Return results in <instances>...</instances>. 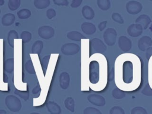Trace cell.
I'll use <instances>...</instances> for the list:
<instances>
[{
    "mask_svg": "<svg viewBox=\"0 0 152 114\" xmlns=\"http://www.w3.org/2000/svg\"><path fill=\"white\" fill-rule=\"evenodd\" d=\"M50 55H46L45 56L42 61H41V66L42 68V69L44 72L45 74H46L48 66H49V61H50Z\"/></svg>",
    "mask_w": 152,
    "mask_h": 114,
    "instance_id": "836d02e7",
    "label": "cell"
},
{
    "mask_svg": "<svg viewBox=\"0 0 152 114\" xmlns=\"http://www.w3.org/2000/svg\"><path fill=\"white\" fill-rule=\"evenodd\" d=\"M89 48L90 40L83 39L81 40V90L88 91V68H89Z\"/></svg>",
    "mask_w": 152,
    "mask_h": 114,
    "instance_id": "3957f363",
    "label": "cell"
},
{
    "mask_svg": "<svg viewBox=\"0 0 152 114\" xmlns=\"http://www.w3.org/2000/svg\"><path fill=\"white\" fill-rule=\"evenodd\" d=\"M46 108L50 114H60L61 108L60 106L55 102L49 101L46 103Z\"/></svg>",
    "mask_w": 152,
    "mask_h": 114,
    "instance_id": "d6986e66",
    "label": "cell"
},
{
    "mask_svg": "<svg viewBox=\"0 0 152 114\" xmlns=\"http://www.w3.org/2000/svg\"><path fill=\"white\" fill-rule=\"evenodd\" d=\"M15 20L14 14L12 13H7L3 15L1 19V23L4 26H11Z\"/></svg>",
    "mask_w": 152,
    "mask_h": 114,
    "instance_id": "44dd1931",
    "label": "cell"
},
{
    "mask_svg": "<svg viewBox=\"0 0 152 114\" xmlns=\"http://www.w3.org/2000/svg\"><path fill=\"white\" fill-rule=\"evenodd\" d=\"M14 59L13 58H8L4 61V70L7 72L11 74L14 71Z\"/></svg>",
    "mask_w": 152,
    "mask_h": 114,
    "instance_id": "d4e9b609",
    "label": "cell"
},
{
    "mask_svg": "<svg viewBox=\"0 0 152 114\" xmlns=\"http://www.w3.org/2000/svg\"><path fill=\"white\" fill-rule=\"evenodd\" d=\"M37 34L40 38L48 40L53 37L55 30L54 28L50 26H43L38 28Z\"/></svg>",
    "mask_w": 152,
    "mask_h": 114,
    "instance_id": "9c48e42d",
    "label": "cell"
},
{
    "mask_svg": "<svg viewBox=\"0 0 152 114\" xmlns=\"http://www.w3.org/2000/svg\"><path fill=\"white\" fill-rule=\"evenodd\" d=\"M88 86L94 91L103 90L108 81L107 59L103 53H95L89 58Z\"/></svg>",
    "mask_w": 152,
    "mask_h": 114,
    "instance_id": "7a4b0ae2",
    "label": "cell"
},
{
    "mask_svg": "<svg viewBox=\"0 0 152 114\" xmlns=\"http://www.w3.org/2000/svg\"><path fill=\"white\" fill-rule=\"evenodd\" d=\"M83 114H102V112L98 109L90 106L84 109Z\"/></svg>",
    "mask_w": 152,
    "mask_h": 114,
    "instance_id": "8d00e7d4",
    "label": "cell"
},
{
    "mask_svg": "<svg viewBox=\"0 0 152 114\" xmlns=\"http://www.w3.org/2000/svg\"><path fill=\"white\" fill-rule=\"evenodd\" d=\"M5 113H7V112L4 109L0 110V114H5Z\"/></svg>",
    "mask_w": 152,
    "mask_h": 114,
    "instance_id": "c3c4849f",
    "label": "cell"
},
{
    "mask_svg": "<svg viewBox=\"0 0 152 114\" xmlns=\"http://www.w3.org/2000/svg\"><path fill=\"white\" fill-rule=\"evenodd\" d=\"M66 37L69 40H71L75 41V42L81 41V39L86 38L80 32H79L78 31H71L68 32L66 34Z\"/></svg>",
    "mask_w": 152,
    "mask_h": 114,
    "instance_id": "7402d4cb",
    "label": "cell"
},
{
    "mask_svg": "<svg viewBox=\"0 0 152 114\" xmlns=\"http://www.w3.org/2000/svg\"><path fill=\"white\" fill-rule=\"evenodd\" d=\"M81 29L87 35H92L96 31V26L90 22H84L81 24Z\"/></svg>",
    "mask_w": 152,
    "mask_h": 114,
    "instance_id": "e0dca14e",
    "label": "cell"
},
{
    "mask_svg": "<svg viewBox=\"0 0 152 114\" xmlns=\"http://www.w3.org/2000/svg\"><path fill=\"white\" fill-rule=\"evenodd\" d=\"M118 46L124 52H129L132 48L131 40L125 36H121L118 39Z\"/></svg>",
    "mask_w": 152,
    "mask_h": 114,
    "instance_id": "4fadbf2b",
    "label": "cell"
},
{
    "mask_svg": "<svg viewBox=\"0 0 152 114\" xmlns=\"http://www.w3.org/2000/svg\"><path fill=\"white\" fill-rule=\"evenodd\" d=\"M65 107L71 112L75 111V101L74 99L71 97H67L64 101Z\"/></svg>",
    "mask_w": 152,
    "mask_h": 114,
    "instance_id": "4316f807",
    "label": "cell"
},
{
    "mask_svg": "<svg viewBox=\"0 0 152 114\" xmlns=\"http://www.w3.org/2000/svg\"><path fill=\"white\" fill-rule=\"evenodd\" d=\"M83 2V0H72L71 4L72 8H77L80 7Z\"/></svg>",
    "mask_w": 152,
    "mask_h": 114,
    "instance_id": "f6af8a7d",
    "label": "cell"
},
{
    "mask_svg": "<svg viewBox=\"0 0 152 114\" xmlns=\"http://www.w3.org/2000/svg\"><path fill=\"white\" fill-rule=\"evenodd\" d=\"M17 16L20 19L25 20L31 16V11L27 8H23L19 10L17 12Z\"/></svg>",
    "mask_w": 152,
    "mask_h": 114,
    "instance_id": "f546056e",
    "label": "cell"
},
{
    "mask_svg": "<svg viewBox=\"0 0 152 114\" xmlns=\"http://www.w3.org/2000/svg\"><path fill=\"white\" fill-rule=\"evenodd\" d=\"M112 18L114 21H115L119 24H122L124 23V20L123 19L121 15L120 14H119L118 12H113L112 14Z\"/></svg>",
    "mask_w": 152,
    "mask_h": 114,
    "instance_id": "ab89813d",
    "label": "cell"
},
{
    "mask_svg": "<svg viewBox=\"0 0 152 114\" xmlns=\"http://www.w3.org/2000/svg\"><path fill=\"white\" fill-rule=\"evenodd\" d=\"M14 41V84L16 88L21 90H27V83H23L22 71V41L21 40L15 39Z\"/></svg>",
    "mask_w": 152,
    "mask_h": 114,
    "instance_id": "277c9868",
    "label": "cell"
},
{
    "mask_svg": "<svg viewBox=\"0 0 152 114\" xmlns=\"http://www.w3.org/2000/svg\"><path fill=\"white\" fill-rule=\"evenodd\" d=\"M14 94L20 97L24 100L27 101L29 99V90L27 89L26 90H21L16 89L14 90Z\"/></svg>",
    "mask_w": 152,
    "mask_h": 114,
    "instance_id": "4dcf8cb0",
    "label": "cell"
},
{
    "mask_svg": "<svg viewBox=\"0 0 152 114\" xmlns=\"http://www.w3.org/2000/svg\"><path fill=\"white\" fill-rule=\"evenodd\" d=\"M90 46L96 52L103 53L107 50V47L103 42L99 38H93L90 42Z\"/></svg>",
    "mask_w": 152,
    "mask_h": 114,
    "instance_id": "8fae6325",
    "label": "cell"
},
{
    "mask_svg": "<svg viewBox=\"0 0 152 114\" xmlns=\"http://www.w3.org/2000/svg\"><path fill=\"white\" fill-rule=\"evenodd\" d=\"M107 24V21H103L100 22L98 25V28H99V31H102L103 30H104V28H106V27Z\"/></svg>",
    "mask_w": 152,
    "mask_h": 114,
    "instance_id": "bcb514c9",
    "label": "cell"
},
{
    "mask_svg": "<svg viewBox=\"0 0 152 114\" xmlns=\"http://www.w3.org/2000/svg\"><path fill=\"white\" fill-rule=\"evenodd\" d=\"M97 5L102 11L108 10L111 6L110 0H97Z\"/></svg>",
    "mask_w": 152,
    "mask_h": 114,
    "instance_id": "f1b7e54d",
    "label": "cell"
},
{
    "mask_svg": "<svg viewBox=\"0 0 152 114\" xmlns=\"http://www.w3.org/2000/svg\"><path fill=\"white\" fill-rule=\"evenodd\" d=\"M81 47L77 43H66L64 44L61 48V52L66 56L74 55L80 50Z\"/></svg>",
    "mask_w": 152,
    "mask_h": 114,
    "instance_id": "ba28073f",
    "label": "cell"
},
{
    "mask_svg": "<svg viewBox=\"0 0 152 114\" xmlns=\"http://www.w3.org/2000/svg\"><path fill=\"white\" fill-rule=\"evenodd\" d=\"M109 114H125V111L121 106H115L110 108Z\"/></svg>",
    "mask_w": 152,
    "mask_h": 114,
    "instance_id": "f35d334b",
    "label": "cell"
},
{
    "mask_svg": "<svg viewBox=\"0 0 152 114\" xmlns=\"http://www.w3.org/2000/svg\"><path fill=\"white\" fill-rule=\"evenodd\" d=\"M0 14H1V9H0Z\"/></svg>",
    "mask_w": 152,
    "mask_h": 114,
    "instance_id": "f907efd6",
    "label": "cell"
},
{
    "mask_svg": "<svg viewBox=\"0 0 152 114\" xmlns=\"http://www.w3.org/2000/svg\"><path fill=\"white\" fill-rule=\"evenodd\" d=\"M141 79V61L137 55L125 52L116 58L114 80L117 87L124 91H133L140 87Z\"/></svg>",
    "mask_w": 152,
    "mask_h": 114,
    "instance_id": "6da1fadb",
    "label": "cell"
},
{
    "mask_svg": "<svg viewBox=\"0 0 152 114\" xmlns=\"http://www.w3.org/2000/svg\"><path fill=\"white\" fill-rule=\"evenodd\" d=\"M26 71L30 74H34L36 73V71L34 69V66L33 63L31 60H28L24 65Z\"/></svg>",
    "mask_w": 152,
    "mask_h": 114,
    "instance_id": "e575fe53",
    "label": "cell"
},
{
    "mask_svg": "<svg viewBox=\"0 0 152 114\" xmlns=\"http://www.w3.org/2000/svg\"><path fill=\"white\" fill-rule=\"evenodd\" d=\"M33 4L36 8L43 10L49 6L50 1V0H34Z\"/></svg>",
    "mask_w": 152,
    "mask_h": 114,
    "instance_id": "484cf974",
    "label": "cell"
},
{
    "mask_svg": "<svg viewBox=\"0 0 152 114\" xmlns=\"http://www.w3.org/2000/svg\"><path fill=\"white\" fill-rule=\"evenodd\" d=\"M56 15V11L53 8H49L46 11V17L48 19L51 20Z\"/></svg>",
    "mask_w": 152,
    "mask_h": 114,
    "instance_id": "b9f144b4",
    "label": "cell"
},
{
    "mask_svg": "<svg viewBox=\"0 0 152 114\" xmlns=\"http://www.w3.org/2000/svg\"><path fill=\"white\" fill-rule=\"evenodd\" d=\"M53 3L59 6H66L67 7L69 4L68 0H53Z\"/></svg>",
    "mask_w": 152,
    "mask_h": 114,
    "instance_id": "7bdbcfd3",
    "label": "cell"
},
{
    "mask_svg": "<svg viewBox=\"0 0 152 114\" xmlns=\"http://www.w3.org/2000/svg\"><path fill=\"white\" fill-rule=\"evenodd\" d=\"M143 28L142 26L138 23H133L128 26L127 28V33L132 37H137L140 36L142 33Z\"/></svg>",
    "mask_w": 152,
    "mask_h": 114,
    "instance_id": "5bb4252c",
    "label": "cell"
},
{
    "mask_svg": "<svg viewBox=\"0 0 152 114\" xmlns=\"http://www.w3.org/2000/svg\"><path fill=\"white\" fill-rule=\"evenodd\" d=\"M70 84V76L69 74L64 71L60 74L59 75V86L63 90L67 89Z\"/></svg>",
    "mask_w": 152,
    "mask_h": 114,
    "instance_id": "2e32d148",
    "label": "cell"
},
{
    "mask_svg": "<svg viewBox=\"0 0 152 114\" xmlns=\"http://www.w3.org/2000/svg\"><path fill=\"white\" fill-rule=\"evenodd\" d=\"M142 9V4L136 1H129L126 4L127 12L131 15H136L140 13Z\"/></svg>",
    "mask_w": 152,
    "mask_h": 114,
    "instance_id": "30bf717a",
    "label": "cell"
},
{
    "mask_svg": "<svg viewBox=\"0 0 152 114\" xmlns=\"http://www.w3.org/2000/svg\"><path fill=\"white\" fill-rule=\"evenodd\" d=\"M117 32L113 28H107L103 33V37L105 43L108 46H113L116 40Z\"/></svg>",
    "mask_w": 152,
    "mask_h": 114,
    "instance_id": "52a82bcc",
    "label": "cell"
},
{
    "mask_svg": "<svg viewBox=\"0 0 152 114\" xmlns=\"http://www.w3.org/2000/svg\"><path fill=\"white\" fill-rule=\"evenodd\" d=\"M18 39V35L17 32L15 30H11L8 32V36H7V40L9 45L11 47L14 48V40Z\"/></svg>",
    "mask_w": 152,
    "mask_h": 114,
    "instance_id": "cb8c5ba5",
    "label": "cell"
},
{
    "mask_svg": "<svg viewBox=\"0 0 152 114\" xmlns=\"http://www.w3.org/2000/svg\"><path fill=\"white\" fill-rule=\"evenodd\" d=\"M87 100L90 103L96 106L102 107L104 106L106 104V100L104 97L96 93L89 94L87 96Z\"/></svg>",
    "mask_w": 152,
    "mask_h": 114,
    "instance_id": "7c38bea8",
    "label": "cell"
},
{
    "mask_svg": "<svg viewBox=\"0 0 152 114\" xmlns=\"http://www.w3.org/2000/svg\"><path fill=\"white\" fill-rule=\"evenodd\" d=\"M112 95L113 98L116 100H120L124 98L126 96L125 91L122 90L118 87L115 88L112 91Z\"/></svg>",
    "mask_w": 152,
    "mask_h": 114,
    "instance_id": "83f0119b",
    "label": "cell"
},
{
    "mask_svg": "<svg viewBox=\"0 0 152 114\" xmlns=\"http://www.w3.org/2000/svg\"><path fill=\"white\" fill-rule=\"evenodd\" d=\"M4 3H5V1L4 0H0V6L4 5Z\"/></svg>",
    "mask_w": 152,
    "mask_h": 114,
    "instance_id": "681fc988",
    "label": "cell"
},
{
    "mask_svg": "<svg viewBox=\"0 0 152 114\" xmlns=\"http://www.w3.org/2000/svg\"><path fill=\"white\" fill-rule=\"evenodd\" d=\"M31 33L28 31H23L20 34V39L23 43H27L31 39Z\"/></svg>",
    "mask_w": 152,
    "mask_h": 114,
    "instance_id": "1f68e13d",
    "label": "cell"
},
{
    "mask_svg": "<svg viewBox=\"0 0 152 114\" xmlns=\"http://www.w3.org/2000/svg\"><path fill=\"white\" fill-rule=\"evenodd\" d=\"M5 103L7 108L13 112L20 111L22 107L20 100L14 95L7 96L5 99Z\"/></svg>",
    "mask_w": 152,
    "mask_h": 114,
    "instance_id": "8992f818",
    "label": "cell"
},
{
    "mask_svg": "<svg viewBox=\"0 0 152 114\" xmlns=\"http://www.w3.org/2000/svg\"><path fill=\"white\" fill-rule=\"evenodd\" d=\"M42 91V88L41 86L40 85L39 83H37V84L36 86L35 87H34L32 90V93L34 95H36L38 93H39Z\"/></svg>",
    "mask_w": 152,
    "mask_h": 114,
    "instance_id": "ee69618b",
    "label": "cell"
},
{
    "mask_svg": "<svg viewBox=\"0 0 152 114\" xmlns=\"http://www.w3.org/2000/svg\"><path fill=\"white\" fill-rule=\"evenodd\" d=\"M152 45V39L150 36H144L141 37L138 42V47L142 52H145Z\"/></svg>",
    "mask_w": 152,
    "mask_h": 114,
    "instance_id": "9a60e30c",
    "label": "cell"
},
{
    "mask_svg": "<svg viewBox=\"0 0 152 114\" xmlns=\"http://www.w3.org/2000/svg\"><path fill=\"white\" fill-rule=\"evenodd\" d=\"M43 48V42L42 40H36L31 46V53L39 55Z\"/></svg>",
    "mask_w": 152,
    "mask_h": 114,
    "instance_id": "603a6c76",
    "label": "cell"
},
{
    "mask_svg": "<svg viewBox=\"0 0 152 114\" xmlns=\"http://www.w3.org/2000/svg\"><path fill=\"white\" fill-rule=\"evenodd\" d=\"M81 14L86 20H92L95 15L94 10L88 5H84L81 9Z\"/></svg>",
    "mask_w": 152,
    "mask_h": 114,
    "instance_id": "ffe728a7",
    "label": "cell"
},
{
    "mask_svg": "<svg viewBox=\"0 0 152 114\" xmlns=\"http://www.w3.org/2000/svg\"><path fill=\"white\" fill-rule=\"evenodd\" d=\"M148 84L152 88V56L148 59Z\"/></svg>",
    "mask_w": 152,
    "mask_h": 114,
    "instance_id": "d590c367",
    "label": "cell"
},
{
    "mask_svg": "<svg viewBox=\"0 0 152 114\" xmlns=\"http://www.w3.org/2000/svg\"><path fill=\"white\" fill-rule=\"evenodd\" d=\"M4 40L0 39V90L7 91L8 80L4 72Z\"/></svg>",
    "mask_w": 152,
    "mask_h": 114,
    "instance_id": "5b68a950",
    "label": "cell"
},
{
    "mask_svg": "<svg viewBox=\"0 0 152 114\" xmlns=\"http://www.w3.org/2000/svg\"><path fill=\"white\" fill-rule=\"evenodd\" d=\"M152 56V47H149L145 50V56L147 59H148Z\"/></svg>",
    "mask_w": 152,
    "mask_h": 114,
    "instance_id": "7dc6e473",
    "label": "cell"
},
{
    "mask_svg": "<svg viewBox=\"0 0 152 114\" xmlns=\"http://www.w3.org/2000/svg\"><path fill=\"white\" fill-rule=\"evenodd\" d=\"M135 23L140 24L143 30H146L151 23V18L147 14H141L137 18Z\"/></svg>",
    "mask_w": 152,
    "mask_h": 114,
    "instance_id": "ac0fdd59",
    "label": "cell"
},
{
    "mask_svg": "<svg viewBox=\"0 0 152 114\" xmlns=\"http://www.w3.org/2000/svg\"><path fill=\"white\" fill-rule=\"evenodd\" d=\"M150 1H151V2H152V0H150Z\"/></svg>",
    "mask_w": 152,
    "mask_h": 114,
    "instance_id": "816d5d0a",
    "label": "cell"
},
{
    "mask_svg": "<svg viewBox=\"0 0 152 114\" xmlns=\"http://www.w3.org/2000/svg\"><path fill=\"white\" fill-rule=\"evenodd\" d=\"M147 113H148L146 109L141 106L135 107L131 111V114H147Z\"/></svg>",
    "mask_w": 152,
    "mask_h": 114,
    "instance_id": "74e56055",
    "label": "cell"
},
{
    "mask_svg": "<svg viewBox=\"0 0 152 114\" xmlns=\"http://www.w3.org/2000/svg\"><path fill=\"white\" fill-rule=\"evenodd\" d=\"M141 93L142 94L147 96H152V88L147 83L145 87L143 88V89L141 91Z\"/></svg>",
    "mask_w": 152,
    "mask_h": 114,
    "instance_id": "60d3db41",
    "label": "cell"
},
{
    "mask_svg": "<svg viewBox=\"0 0 152 114\" xmlns=\"http://www.w3.org/2000/svg\"><path fill=\"white\" fill-rule=\"evenodd\" d=\"M21 4V0H9L8 2V8L11 11H15L17 10Z\"/></svg>",
    "mask_w": 152,
    "mask_h": 114,
    "instance_id": "d6a6232c",
    "label": "cell"
}]
</instances>
